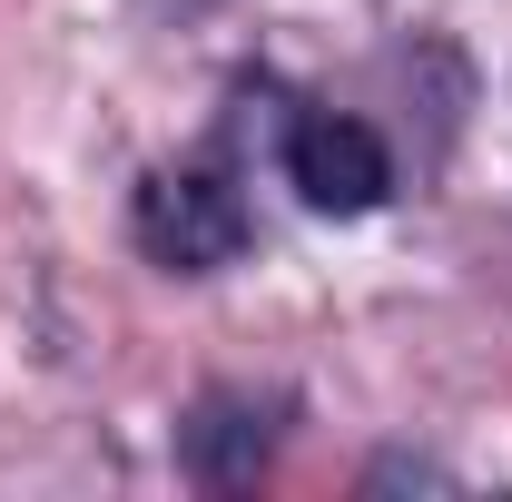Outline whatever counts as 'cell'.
<instances>
[{
    "label": "cell",
    "mask_w": 512,
    "mask_h": 502,
    "mask_svg": "<svg viewBox=\"0 0 512 502\" xmlns=\"http://www.w3.org/2000/svg\"><path fill=\"white\" fill-rule=\"evenodd\" d=\"M247 237H256V217L227 158H168L128 188V247L168 276H217V266L247 256Z\"/></svg>",
    "instance_id": "obj_1"
},
{
    "label": "cell",
    "mask_w": 512,
    "mask_h": 502,
    "mask_svg": "<svg viewBox=\"0 0 512 502\" xmlns=\"http://www.w3.org/2000/svg\"><path fill=\"white\" fill-rule=\"evenodd\" d=\"M296 434V394L286 384H207L178 414V473L197 493H247Z\"/></svg>",
    "instance_id": "obj_2"
},
{
    "label": "cell",
    "mask_w": 512,
    "mask_h": 502,
    "mask_svg": "<svg viewBox=\"0 0 512 502\" xmlns=\"http://www.w3.org/2000/svg\"><path fill=\"white\" fill-rule=\"evenodd\" d=\"M276 168H286V188L316 217H375V207H394V148L355 109H296L276 128Z\"/></svg>",
    "instance_id": "obj_3"
},
{
    "label": "cell",
    "mask_w": 512,
    "mask_h": 502,
    "mask_svg": "<svg viewBox=\"0 0 512 502\" xmlns=\"http://www.w3.org/2000/svg\"><path fill=\"white\" fill-rule=\"evenodd\" d=\"M355 493H463V473L434 463V453H375V463L355 473Z\"/></svg>",
    "instance_id": "obj_4"
}]
</instances>
